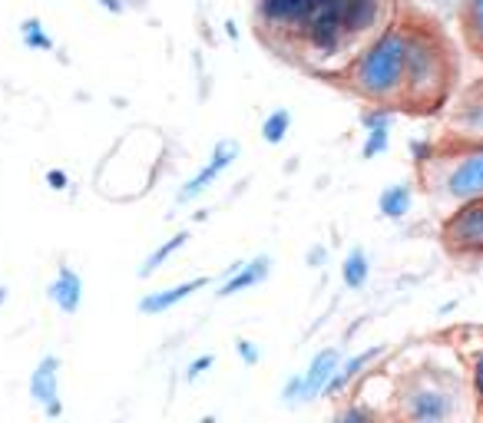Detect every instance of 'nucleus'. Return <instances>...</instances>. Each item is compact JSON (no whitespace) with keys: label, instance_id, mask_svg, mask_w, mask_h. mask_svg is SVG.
Masks as SVG:
<instances>
[{"label":"nucleus","instance_id":"nucleus-19","mask_svg":"<svg viewBox=\"0 0 483 423\" xmlns=\"http://www.w3.org/2000/svg\"><path fill=\"white\" fill-rule=\"evenodd\" d=\"M460 24H464L470 47L483 53V0H464L460 4Z\"/></svg>","mask_w":483,"mask_h":423},{"label":"nucleus","instance_id":"nucleus-11","mask_svg":"<svg viewBox=\"0 0 483 423\" xmlns=\"http://www.w3.org/2000/svg\"><path fill=\"white\" fill-rule=\"evenodd\" d=\"M361 129H365V143H361V159H377L391 149V133L397 123V106L367 103L361 109Z\"/></svg>","mask_w":483,"mask_h":423},{"label":"nucleus","instance_id":"nucleus-33","mask_svg":"<svg viewBox=\"0 0 483 423\" xmlns=\"http://www.w3.org/2000/svg\"><path fill=\"white\" fill-rule=\"evenodd\" d=\"M7 298H10V291L4 288V285H0V308H4V305H7Z\"/></svg>","mask_w":483,"mask_h":423},{"label":"nucleus","instance_id":"nucleus-7","mask_svg":"<svg viewBox=\"0 0 483 423\" xmlns=\"http://www.w3.org/2000/svg\"><path fill=\"white\" fill-rule=\"evenodd\" d=\"M341 24L351 53L391 24V0H341Z\"/></svg>","mask_w":483,"mask_h":423},{"label":"nucleus","instance_id":"nucleus-24","mask_svg":"<svg viewBox=\"0 0 483 423\" xmlns=\"http://www.w3.org/2000/svg\"><path fill=\"white\" fill-rule=\"evenodd\" d=\"M460 126L467 129L470 139H483V99H470L460 113Z\"/></svg>","mask_w":483,"mask_h":423},{"label":"nucleus","instance_id":"nucleus-20","mask_svg":"<svg viewBox=\"0 0 483 423\" xmlns=\"http://www.w3.org/2000/svg\"><path fill=\"white\" fill-rule=\"evenodd\" d=\"M20 43L27 50H33V53H50V50H53V37L47 33V27H43L40 17L20 20Z\"/></svg>","mask_w":483,"mask_h":423},{"label":"nucleus","instance_id":"nucleus-22","mask_svg":"<svg viewBox=\"0 0 483 423\" xmlns=\"http://www.w3.org/2000/svg\"><path fill=\"white\" fill-rule=\"evenodd\" d=\"M467 384H470V394H474L477 414H483V341L474 347V354L467 357Z\"/></svg>","mask_w":483,"mask_h":423},{"label":"nucleus","instance_id":"nucleus-27","mask_svg":"<svg viewBox=\"0 0 483 423\" xmlns=\"http://www.w3.org/2000/svg\"><path fill=\"white\" fill-rule=\"evenodd\" d=\"M235 354H239V361L245 367H255L261 361L259 344H255V341H249V337H239V341H235Z\"/></svg>","mask_w":483,"mask_h":423},{"label":"nucleus","instance_id":"nucleus-14","mask_svg":"<svg viewBox=\"0 0 483 423\" xmlns=\"http://www.w3.org/2000/svg\"><path fill=\"white\" fill-rule=\"evenodd\" d=\"M47 298L50 305H57V311L63 315H77L83 305V278L70 265H60L53 281L47 285Z\"/></svg>","mask_w":483,"mask_h":423},{"label":"nucleus","instance_id":"nucleus-15","mask_svg":"<svg viewBox=\"0 0 483 423\" xmlns=\"http://www.w3.org/2000/svg\"><path fill=\"white\" fill-rule=\"evenodd\" d=\"M338 364H341V351H338V347H321L318 354L311 357L308 367L301 371V377H305V390H308V404H311V400H318V397L325 394V387H328V381L335 377Z\"/></svg>","mask_w":483,"mask_h":423},{"label":"nucleus","instance_id":"nucleus-28","mask_svg":"<svg viewBox=\"0 0 483 423\" xmlns=\"http://www.w3.org/2000/svg\"><path fill=\"white\" fill-rule=\"evenodd\" d=\"M437 153H440V149H437V146L431 143V139H414V143H411V159H414V163L421 165V169H424V165L431 163V159H434Z\"/></svg>","mask_w":483,"mask_h":423},{"label":"nucleus","instance_id":"nucleus-23","mask_svg":"<svg viewBox=\"0 0 483 423\" xmlns=\"http://www.w3.org/2000/svg\"><path fill=\"white\" fill-rule=\"evenodd\" d=\"M377 417H381V410L365 404V400H355V404L335 410V420L338 423H365V420H377Z\"/></svg>","mask_w":483,"mask_h":423},{"label":"nucleus","instance_id":"nucleus-18","mask_svg":"<svg viewBox=\"0 0 483 423\" xmlns=\"http://www.w3.org/2000/svg\"><path fill=\"white\" fill-rule=\"evenodd\" d=\"M371 278V258L365 249H351L341 261V281L348 291H361Z\"/></svg>","mask_w":483,"mask_h":423},{"label":"nucleus","instance_id":"nucleus-13","mask_svg":"<svg viewBox=\"0 0 483 423\" xmlns=\"http://www.w3.org/2000/svg\"><path fill=\"white\" fill-rule=\"evenodd\" d=\"M271 255H255V258L249 261H235L232 268H229V278L219 285V298H235V295H242V291L255 288V285H261V281L271 275Z\"/></svg>","mask_w":483,"mask_h":423},{"label":"nucleus","instance_id":"nucleus-26","mask_svg":"<svg viewBox=\"0 0 483 423\" xmlns=\"http://www.w3.org/2000/svg\"><path fill=\"white\" fill-rule=\"evenodd\" d=\"M213 367H215V357H213V354H199V357H193V361L185 364V374H183V377H185V384H195V381L209 374Z\"/></svg>","mask_w":483,"mask_h":423},{"label":"nucleus","instance_id":"nucleus-32","mask_svg":"<svg viewBox=\"0 0 483 423\" xmlns=\"http://www.w3.org/2000/svg\"><path fill=\"white\" fill-rule=\"evenodd\" d=\"M225 37L239 40V27H235V20H225Z\"/></svg>","mask_w":483,"mask_h":423},{"label":"nucleus","instance_id":"nucleus-1","mask_svg":"<svg viewBox=\"0 0 483 423\" xmlns=\"http://www.w3.org/2000/svg\"><path fill=\"white\" fill-rule=\"evenodd\" d=\"M411 57V20L387 24L361 43L341 70V83L365 103L401 106Z\"/></svg>","mask_w":483,"mask_h":423},{"label":"nucleus","instance_id":"nucleus-30","mask_svg":"<svg viewBox=\"0 0 483 423\" xmlns=\"http://www.w3.org/2000/svg\"><path fill=\"white\" fill-rule=\"evenodd\" d=\"M325 258H328V251L321 249V245H315V249L308 251V265H311V268H318V265H321Z\"/></svg>","mask_w":483,"mask_h":423},{"label":"nucleus","instance_id":"nucleus-31","mask_svg":"<svg viewBox=\"0 0 483 423\" xmlns=\"http://www.w3.org/2000/svg\"><path fill=\"white\" fill-rule=\"evenodd\" d=\"M97 4H99V7H103V10H109V14H117V17L126 10L123 0H97Z\"/></svg>","mask_w":483,"mask_h":423},{"label":"nucleus","instance_id":"nucleus-9","mask_svg":"<svg viewBox=\"0 0 483 423\" xmlns=\"http://www.w3.org/2000/svg\"><path fill=\"white\" fill-rule=\"evenodd\" d=\"M60 357L57 354H43L37 361V367L30 371V397L33 404L43 410L47 420L63 417V384H60Z\"/></svg>","mask_w":483,"mask_h":423},{"label":"nucleus","instance_id":"nucleus-3","mask_svg":"<svg viewBox=\"0 0 483 423\" xmlns=\"http://www.w3.org/2000/svg\"><path fill=\"white\" fill-rule=\"evenodd\" d=\"M454 57L447 40L427 24H411V57H407V87L401 109L434 113L447 103L454 87Z\"/></svg>","mask_w":483,"mask_h":423},{"label":"nucleus","instance_id":"nucleus-2","mask_svg":"<svg viewBox=\"0 0 483 423\" xmlns=\"http://www.w3.org/2000/svg\"><path fill=\"white\" fill-rule=\"evenodd\" d=\"M394 414L411 423H447L470 414L474 394L467 384V371L447 364H421L397 381Z\"/></svg>","mask_w":483,"mask_h":423},{"label":"nucleus","instance_id":"nucleus-21","mask_svg":"<svg viewBox=\"0 0 483 423\" xmlns=\"http://www.w3.org/2000/svg\"><path fill=\"white\" fill-rule=\"evenodd\" d=\"M289 133H291V113L289 109H271L265 116V123H261V139L269 146H281Z\"/></svg>","mask_w":483,"mask_h":423},{"label":"nucleus","instance_id":"nucleus-6","mask_svg":"<svg viewBox=\"0 0 483 423\" xmlns=\"http://www.w3.org/2000/svg\"><path fill=\"white\" fill-rule=\"evenodd\" d=\"M321 4H328V0H255V17H259L261 30H269L271 37L289 40L295 47L298 33Z\"/></svg>","mask_w":483,"mask_h":423},{"label":"nucleus","instance_id":"nucleus-25","mask_svg":"<svg viewBox=\"0 0 483 423\" xmlns=\"http://www.w3.org/2000/svg\"><path fill=\"white\" fill-rule=\"evenodd\" d=\"M281 404L285 407H301L308 404V390H305V377L291 374L285 384H281Z\"/></svg>","mask_w":483,"mask_h":423},{"label":"nucleus","instance_id":"nucleus-29","mask_svg":"<svg viewBox=\"0 0 483 423\" xmlns=\"http://www.w3.org/2000/svg\"><path fill=\"white\" fill-rule=\"evenodd\" d=\"M43 179H47V189H53V193H63V189L70 185V175L63 173V169H47Z\"/></svg>","mask_w":483,"mask_h":423},{"label":"nucleus","instance_id":"nucleus-5","mask_svg":"<svg viewBox=\"0 0 483 423\" xmlns=\"http://www.w3.org/2000/svg\"><path fill=\"white\" fill-rule=\"evenodd\" d=\"M440 245L457 261H483V195L457 202L440 221Z\"/></svg>","mask_w":483,"mask_h":423},{"label":"nucleus","instance_id":"nucleus-17","mask_svg":"<svg viewBox=\"0 0 483 423\" xmlns=\"http://www.w3.org/2000/svg\"><path fill=\"white\" fill-rule=\"evenodd\" d=\"M189 239H193V235H189V229H183V231H175L173 239H166L163 245H156V249L146 255L143 268H139V278H153V275L163 268L166 261L173 258V255H179V251L189 245Z\"/></svg>","mask_w":483,"mask_h":423},{"label":"nucleus","instance_id":"nucleus-12","mask_svg":"<svg viewBox=\"0 0 483 423\" xmlns=\"http://www.w3.org/2000/svg\"><path fill=\"white\" fill-rule=\"evenodd\" d=\"M209 285H213L209 275H195V278L175 281V285H169V288H159V291L143 295V298H139V311H143L146 317H159V315H166V311L179 308L183 301H189L193 295H199L203 288H209Z\"/></svg>","mask_w":483,"mask_h":423},{"label":"nucleus","instance_id":"nucleus-16","mask_svg":"<svg viewBox=\"0 0 483 423\" xmlns=\"http://www.w3.org/2000/svg\"><path fill=\"white\" fill-rule=\"evenodd\" d=\"M411 209H414V189L407 183L384 185L381 195H377V212L387 221H404L411 215Z\"/></svg>","mask_w":483,"mask_h":423},{"label":"nucleus","instance_id":"nucleus-10","mask_svg":"<svg viewBox=\"0 0 483 423\" xmlns=\"http://www.w3.org/2000/svg\"><path fill=\"white\" fill-rule=\"evenodd\" d=\"M384 354H387V347L374 344V347H365V351H358V354L341 357L338 371H335V377L328 381V387H325L321 400H341V397L348 394V390H355V387L365 381V374H371V367H374Z\"/></svg>","mask_w":483,"mask_h":423},{"label":"nucleus","instance_id":"nucleus-4","mask_svg":"<svg viewBox=\"0 0 483 423\" xmlns=\"http://www.w3.org/2000/svg\"><path fill=\"white\" fill-rule=\"evenodd\" d=\"M424 183L450 202L483 195V139H467L450 153H437L424 165Z\"/></svg>","mask_w":483,"mask_h":423},{"label":"nucleus","instance_id":"nucleus-8","mask_svg":"<svg viewBox=\"0 0 483 423\" xmlns=\"http://www.w3.org/2000/svg\"><path fill=\"white\" fill-rule=\"evenodd\" d=\"M239 159V146L232 143V139H223V143H215V149L209 153V159L203 163V169L189 179V183L175 193V205H189L195 202V199H203L209 189H213L219 179H223L229 169H232V163Z\"/></svg>","mask_w":483,"mask_h":423}]
</instances>
